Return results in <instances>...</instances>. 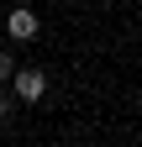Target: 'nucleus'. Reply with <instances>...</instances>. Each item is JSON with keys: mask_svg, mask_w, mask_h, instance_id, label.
<instances>
[{"mask_svg": "<svg viewBox=\"0 0 142 147\" xmlns=\"http://www.w3.org/2000/svg\"><path fill=\"white\" fill-rule=\"evenodd\" d=\"M5 32H11V42H37V32H42V21H37V11L16 5V11L5 16Z\"/></svg>", "mask_w": 142, "mask_h": 147, "instance_id": "nucleus-1", "label": "nucleus"}, {"mask_svg": "<svg viewBox=\"0 0 142 147\" xmlns=\"http://www.w3.org/2000/svg\"><path fill=\"white\" fill-rule=\"evenodd\" d=\"M16 95L21 100H42L47 95V74L42 68H16Z\"/></svg>", "mask_w": 142, "mask_h": 147, "instance_id": "nucleus-2", "label": "nucleus"}, {"mask_svg": "<svg viewBox=\"0 0 142 147\" xmlns=\"http://www.w3.org/2000/svg\"><path fill=\"white\" fill-rule=\"evenodd\" d=\"M16 68H21V63H16L11 53H0V84H5V79H16Z\"/></svg>", "mask_w": 142, "mask_h": 147, "instance_id": "nucleus-3", "label": "nucleus"}, {"mask_svg": "<svg viewBox=\"0 0 142 147\" xmlns=\"http://www.w3.org/2000/svg\"><path fill=\"white\" fill-rule=\"evenodd\" d=\"M5 121H11V100L0 95V126H5Z\"/></svg>", "mask_w": 142, "mask_h": 147, "instance_id": "nucleus-4", "label": "nucleus"}]
</instances>
